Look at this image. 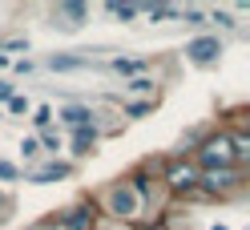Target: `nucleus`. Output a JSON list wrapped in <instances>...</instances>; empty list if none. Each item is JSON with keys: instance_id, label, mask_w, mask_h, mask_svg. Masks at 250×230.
<instances>
[{"instance_id": "nucleus-20", "label": "nucleus", "mask_w": 250, "mask_h": 230, "mask_svg": "<svg viewBox=\"0 0 250 230\" xmlns=\"http://www.w3.org/2000/svg\"><path fill=\"white\" fill-rule=\"evenodd\" d=\"M4 61H8V57H0V65H4Z\"/></svg>"}, {"instance_id": "nucleus-10", "label": "nucleus", "mask_w": 250, "mask_h": 230, "mask_svg": "<svg viewBox=\"0 0 250 230\" xmlns=\"http://www.w3.org/2000/svg\"><path fill=\"white\" fill-rule=\"evenodd\" d=\"M77 65H85L81 57H53V69H77Z\"/></svg>"}, {"instance_id": "nucleus-9", "label": "nucleus", "mask_w": 250, "mask_h": 230, "mask_svg": "<svg viewBox=\"0 0 250 230\" xmlns=\"http://www.w3.org/2000/svg\"><path fill=\"white\" fill-rule=\"evenodd\" d=\"M230 146H234V158H246V153H250V137L238 133V137H230Z\"/></svg>"}, {"instance_id": "nucleus-18", "label": "nucleus", "mask_w": 250, "mask_h": 230, "mask_svg": "<svg viewBox=\"0 0 250 230\" xmlns=\"http://www.w3.org/2000/svg\"><path fill=\"white\" fill-rule=\"evenodd\" d=\"M129 113H133V117H142V113H149V101H137V105H129Z\"/></svg>"}, {"instance_id": "nucleus-15", "label": "nucleus", "mask_w": 250, "mask_h": 230, "mask_svg": "<svg viewBox=\"0 0 250 230\" xmlns=\"http://www.w3.org/2000/svg\"><path fill=\"white\" fill-rule=\"evenodd\" d=\"M49 121H53V109H49V105H41V109H37V125H49Z\"/></svg>"}, {"instance_id": "nucleus-16", "label": "nucleus", "mask_w": 250, "mask_h": 230, "mask_svg": "<svg viewBox=\"0 0 250 230\" xmlns=\"http://www.w3.org/2000/svg\"><path fill=\"white\" fill-rule=\"evenodd\" d=\"M8 105H12V113H24V109H28L24 97H8Z\"/></svg>"}, {"instance_id": "nucleus-17", "label": "nucleus", "mask_w": 250, "mask_h": 230, "mask_svg": "<svg viewBox=\"0 0 250 230\" xmlns=\"http://www.w3.org/2000/svg\"><path fill=\"white\" fill-rule=\"evenodd\" d=\"M21 149H24V158H33V153H37V142H33V137H24Z\"/></svg>"}, {"instance_id": "nucleus-14", "label": "nucleus", "mask_w": 250, "mask_h": 230, "mask_svg": "<svg viewBox=\"0 0 250 230\" xmlns=\"http://www.w3.org/2000/svg\"><path fill=\"white\" fill-rule=\"evenodd\" d=\"M113 69H117V73H137L142 65H137V61H113Z\"/></svg>"}, {"instance_id": "nucleus-5", "label": "nucleus", "mask_w": 250, "mask_h": 230, "mask_svg": "<svg viewBox=\"0 0 250 230\" xmlns=\"http://www.w3.org/2000/svg\"><path fill=\"white\" fill-rule=\"evenodd\" d=\"M186 53H190V57L198 61V65H206V61H214L218 53H222V44H218L214 37H202V41H194V44H190Z\"/></svg>"}, {"instance_id": "nucleus-6", "label": "nucleus", "mask_w": 250, "mask_h": 230, "mask_svg": "<svg viewBox=\"0 0 250 230\" xmlns=\"http://www.w3.org/2000/svg\"><path fill=\"white\" fill-rule=\"evenodd\" d=\"M93 146V125H77V153H89Z\"/></svg>"}, {"instance_id": "nucleus-19", "label": "nucleus", "mask_w": 250, "mask_h": 230, "mask_svg": "<svg viewBox=\"0 0 250 230\" xmlns=\"http://www.w3.org/2000/svg\"><path fill=\"white\" fill-rule=\"evenodd\" d=\"M0 178H17V170H12L8 162H0Z\"/></svg>"}, {"instance_id": "nucleus-1", "label": "nucleus", "mask_w": 250, "mask_h": 230, "mask_svg": "<svg viewBox=\"0 0 250 230\" xmlns=\"http://www.w3.org/2000/svg\"><path fill=\"white\" fill-rule=\"evenodd\" d=\"M142 194H146V182L117 186L113 194H109V206H113V214H121V218H137V210H142Z\"/></svg>"}, {"instance_id": "nucleus-3", "label": "nucleus", "mask_w": 250, "mask_h": 230, "mask_svg": "<svg viewBox=\"0 0 250 230\" xmlns=\"http://www.w3.org/2000/svg\"><path fill=\"white\" fill-rule=\"evenodd\" d=\"M198 182H202V186H206L210 194H218V190H230V186H238L242 178L234 174V170H206V174H202Z\"/></svg>"}, {"instance_id": "nucleus-13", "label": "nucleus", "mask_w": 250, "mask_h": 230, "mask_svg": "<svg viewBox=\"0 0 250 230\" xmlns=\"http://www.w3.org/2000/svg\"><path fill=\"white\" fill-rule=\"evenodd\" d=\"M61 12H65V17H77V21H81L89 8H85V4H61Z\"/></svg>"}, {"instance_id": "nucleus-8", "label": "nucleus", "mask_w": 250, "mask_h": 230, "mask_svg": "<svg viewBox=\"0 0 250 230\" xmlns=\"http://www.w3.org/2000/svg\"><path fill=\"white\" fill-rule=\"evenodd\" d=\"M65 174H69V166H44L37 174V182H53V178H65Z\"/></svg>"}, {"instance_id": "nucleus-2", "label": "nucleus", "mask_w": 250, "mask_h": 230, "mask_svg": "<svg viewBox=\"0 0 250 230\" xmlns=\"http://www.w3.org/2000/svg\"><path fill=\"white\" fill-rule=\"evenodd\" d=\"M198 153H202V162H206L210 170H226V166L234 162V146H230V137H222V133L210 137V142L202 146Z\"/></svg>"}, {"instance_id": "nucleus-7", "label": "nucleus", "mask_w": 250, "mask_h": 230, "mask_svg": "<svg viewBox=\"0 0 250 230\" xmlns=\"http://www.w3.org/2000/svg\"><path fill=\"white\" fill-rule=\"evenodd\" d=\"M89 226H93V210H77L69 218V230H89Z\"/></svg>"}, {"instance_id": "nucleus-4", "label": "nucleus", "mask_w": 250, "mask_h": 230, "mask_svg": "<svg viewBox=\"0 0 250 230\" xmlns=\"http://www.w3.org/2000/svg\"><path fill=\"white\" fill-rule=\"evenodd\" d=\"M166 182L174 190H190V186H198V174H194V166H169V174H166Z\"/></svg>"}, {"instance_id": "nucleus-12", "label": "nucleus", "mask_w": 250, "mask_h": 230, "mask_svg": "<svg viewBox=\"0 0 250 230\" xmlns=\"http://www.w3.org/2000/svg\"><path fill=\"white\" fill-rule=\"evenodd\" d=\"M129 89L133 93H153V81L149 77H137V81H129Z\"/></svg>"}, {"instance_id": "nucleus-11", "label": "nucleus", "mask_w": 250, "mask_h": 230, "mask_svg": "<svg viewBox=\"0 0 250 230\" xmlns=\"http://www.w3.org/2000/svg\"><path fill=\"white\" fill-rule=\"evenodd\" d=\"M109 12H113V17H121V21L137 17V8H133V4H109Z\"/></svg>"}]
</instances>
